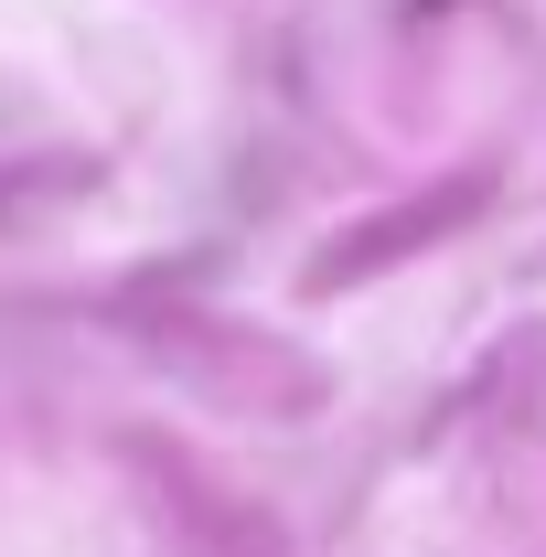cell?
<instances>
[{
	"mask_svg": "<svg viewBox=\"0 0 546 557\" xmlns=\"http://www.w3.org/2000/svg\"><path fill=\"white\" fill-rule=\"evenodd\" d=\"M461 214H472V194H450V205H418V214H386V225H364V236H353V247H322V289H343V278L353 269H375V258H386V247H418V236H439V225H461Z\"/></svg>",
	"mask_w": 546,
	"mask_h": 557,
	"instance_id": "6da1fadb",
	"label": "cell"
}]
</instances>
